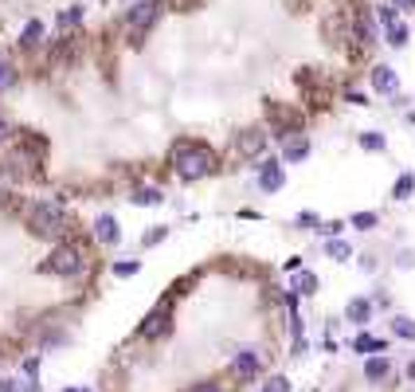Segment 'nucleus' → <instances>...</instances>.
<instances>
[{
  "mask_svg": "<svg viewBox=\"0 0 415 392\" xmlns=\"http://www.w3.org/2000/svg\"><path fill=\"white\" fill-rule=\"evenodd\" d=\"M368 78H372V90H376V94H395V90H400V75H395L388 63H376Z\"/></svg>",
  "mask_w": 415,
  "mask_h": 392,
  "instance_id": "9d476101",
  "label": "nucleus"
},
{
  "mask_svg": "<svg viewBox=\"0 0 415 392\" xmlns=\"http://www.w3.org/2000/svg\"><path fill=\"white\" fill-rule=\"evenodd\" d=\"M412 122H415V110H412Z\"/></svg>",
  "mask_w": 415,
  "mask_h": 392,
  "instance_id": "e433bc0d",
  "label": "nucleus"
},
{
  "mask_svg": "<svg viewBox=\"0 0 415 392\" xmlns=\"http://www.w3.org/2000/svg\"><path fill=\"white\" fill-rule=\"evenodd\" d=\"M380 24H384V28H392V24H395V12H392V4H384V8H380Z\"/></svg>",
  "mask_w": 415,
  "mask_h": 392,
  "instance_id": "2f4dec72",
  "label": "nucleus"
},
{
  "mask_svg": "<svg viewBox=\"0 0 415 392\" xmlns=\"http://www.w3.org/2000/svg\"><path fill=\"white\" fill-rule=\"evenodd\" d=\"M16 78H20V71L12 67L8 59H0V94H4V90H12V87H16Z\"/></svg>",
  "mask_w": 415,
  "mask_h": 392,
  "instance_id": "f3484780",
  "label": "nucleus"
},
{
  "mask_svg": "<svg viewBox=\"0 0 415 392\" xmlns=\"http://www.w3.org/2000/svg\"><path fill=\"white\" fill-rule=\"evenodd\" d=\"M94 239H99V244H118L122 239L118 220H114V216H99V220H94Z\"/></svg>",
  "mask_w": 415,
  "mask_h": 392,
  "instance_id": "9b49d317",
  "label": "nucleus"
},
{
  "mask_svg": "<svg viewBox=\"0 0 415 392\" xmlns=\"http://www.w3.org/2000/svg\"><path fill=\"white\" fill-rule=\"evenodd\" d=\"M412 192H415V173H404V176L392 185V196H395V200H407Z\"/></svg>",
  "mask_w": 415,
  "mask_h": 392,
  "instance_id": "6ab92c4d",
  "label": "nucleus"
},
{
  "mask_svg": "<svg viewBox=\"0 0 415 392\" xmlns=\"http://www.w3.org/2000/svg\"><path fill=\"white\" fill-rule=\"evenodd\" d=\"M24 372H28V377H36V372H40V357H28V361H24Z\"/></svg>",
  "mask_w": 415,
  "mask_h": 392,
  "instance_id": "f704fd0d",
  "label": "nucleus"
},
{
  "mask_svg": "<svg viewBox=\"0 0 415 392\" xmlns=\"http://www.w3.org/2000/svg\"><path fill=\"white\" fill-rule=\"evenodd\" d=\"M129 200H133V204H161L165 196H161V188H153V185H138L129 192Z\"/></svg>",
  "mask_w": 415,
  "mask_h": 392,
  "instance_id": "4468645a",
  "label": "nucleus"
},
{
  "mask_svg": "<svg viewBox=\"0 0 415 392\" xmlns=\"http://www.w3.org/2000/svg\"><path fill=\"white\" fill-rule=\"evenodd\" d=\"M0 392H40V384H31V381H20V377H8V381L0 384Z\"/></svg>",
  "mask_w": 415,
  "mask_h": 392,
  "instance_id": "4be33fe9",
  "label": "nucleus"
},
{
  "mask_svg": "<svg viewBox=\"0 0 415 392\" xmlns=\"http://www.w3.org/2000/svg\"><path fill=\"white\" fill-rule=\"evenodd\" d=\"M263 392H290V381H286V377H275V381H270Z\"/></svg>",
  "mask_w": 415,
  "mask_h": 392,
  "instance_id": "c756f323",
  "label": "nucleus"
},
{
  "mask_svg": "<svg viewBox=\"0 0 415 392\" xmlns=\"http://www.w3.org/2000/svg\"><path fill=\"white\" fill-rule=\"evenodd\" d=\"M168 333H173V306L168 302H157L153 310L141 318L138 326V337H145V342H165Z\"/></svg>",
  "mask_w": 415,
  "mask_h": 392,
  "instance_id": "39448f33",
  "label": "nucleus"
},
{
  "mask_svg": "<svg viewBox=\"0 0 415 392\" xmlns=\"http://www.w3.org/2000/svg\"><path fill=\"white\" fill-rule=\"evenodd\" d=\"M165 235H168V227H165V224H157L149 235H141V247H157V244H165Z\"/></svg>",
  "mask_w": 415,
  "mask_h": 392,
  "instance_id": "a878e982",
  "label": "nucleus"
},
{
  "mask_svg": "<svg viewBox=\"0 0 415 392\" xmlns=\"http://www.w3.org/2000/svg\"><path fill=\"white\" fill-rule=\"evenodd\" d=\"M87 267H90L87 247L75 244V239H59V244L51 247V255L40 263V271L43 274H55V279H79Z\"/></svg>",
  "mask_w": 415,
  "mask_h": 392,
  "instance_id": "7ed1b4c3",
  "label": "nucleus"
},
{
  "mask_svg": "<svg viewBox=\"0 0 415 392\" xmlns=\"http://www.w3.org/2000/svg\"><path fill=\"white\" fill-rule=\"evenodd\" d=\"M298 290H302V294H314V290H317V274H314V271H302V274H298Z\"/></svg>",
  "mask_w": 415,
  "mask_h": 392,
  "instance_id": "cd10ccee",
  "label": "nucleus"
},
{
  "mask_svg": "<svg viewBox=\"0 0 415 392\" xmlns=\"http://www.w3.org/2000/svg\"><path fill=\"white\" fill-rule=\"evenodd\" d=\"M161 8H165V0H138L133 8L126 12V28L133 31V36H141V31H149L153 24H157Z\"/></svg>",
  "mask_w": 415,
  "mask_h": 392,
  "instance_id": "0eeeda50",
  "label": "nucleus"
},
{
  "mask_svg": "<svg viewBox=\"0 0 415 392\" xmlns=\"http://www.w3.org/2000/svg\"><path fill=\"white\" fill-rule=\"evenodd\" d=\"M75 24H82V8H79V4H71V8L59 12V28H75Z\"/></svg>",
  "mask_w": 415,
  "mask_h": 392,
  "instance_id": "5701e85b",
  "label": "nucleus"
},
{
  "mask_svg": "<svg viewBox=\"0 0 415 392\" xmlns=\"http://www.w3.org/2000/svg\"><path fill=\"white\" fill-rule=\"evenodd\" d=\"M361 149H368V153H384L388 137L380 134V130H368V134H361Z\"/></svg>",
  "mask_w": 415,
  "mask_h": 392,
  "instance_id": "2eb2a0df",
  "label": "nucleus"
},
{
  "mask_svg": "<svg viewBox=\"0 0 415 392\" xmlns=\"http://www.w3.org/2000/svg\"><path fill=\"white\" fill-rule=\"evenodd\" d=\"M71 227V216L63 200H36L28 208V232L40 239H63Z\"/></svg>",
  "mask_w": 415,
  "mask_h": 392,
  "instance_id": "f03ea898",
  "label": "nucleus"
},
{
  "mask_svg": "<svg viewBox=\"0 0 415 392\" xmlns=\"http://www.w3.org/2000/svg\"><path fill=\"white\" fill-rule=\"evenodd\" d=\"M259 372H263V361H259L255 349H239L235 357H231V377H239V381H255Z\"/></svg>",
  "mask_w": 415,
  "mask_h": 392,
  "instance_id": "6e6552de",
  "label": "nucleus"
},
{
  "mask_svg": "<svg viewBox=\"0 0 415 392\" xmlns=\"http://www.w3.org/2000/svg\"><path fill=\"white\" fill-rule=\"evenodd\" d=\"M294 224L298 227H317V224H321V216H317V212H298Z\"/></svg>",
  "mask_w": 415,
  "mask_h": 392,
  "instance_id": "c85d7f7f",
  "label": "nucleus"
},
{
  "mask_svg": "<svg viewBox=\"0 0 415 392\" xmlns=\"http://www.w3.org/2000/svg\"><path fill=\"white\" fill-rule=\"evenodd\" d=\"M184 392H219V384L216 381H196L192 388H184Z\"/></svg>",
  "mask_w": 415,
  "mask_h": 392,
  "instance_id": "7c9ffc66",
  "label": "nucleus"
},
{
  "mask_svg": "<svg viewBox=\"0 0 415 392\" xmlns=\"http://www.w3.org/2000/svg\"><path fill=\"white\" fill-rule=\"evenodd\" d=\"M388 372H392V365H388V357H372V361H365V377L372 384H380L388 377Z\"/></svg>",
  "mask_w": 415,
  "mask_h": 392,
  "instance_id": "ddd939ff",
  "label": "nucleus"
},
{
  "mask_svg": "<svg viewBox=\"0 0 415 392\" xmlns=\"http://www.w3.org/2000/svg\"><path fill=\"white\" fill-rule=\"evenodd\" d=\"M275 141L282 146V161H286V165H298V161H306V157H310V137H306V130L298 126V122L278 126Z\"/></svg>",
  "mask_w": 415,
  "mask_h": 392,
  "instance_id": "20e7f679",
  "label": "nucleus"
},
{
  "mask_svg": "<svg viewBox=\"0 0 415 392\" xmlns=\"http://www.w3.org/2000/svg\"><path fill=\"white\" fill-rule=\"evenodd\" d=\"M282 185H286V169H282V161H278V157L263 161V165H259V188H263V192H278Z\"/></svg>",
  "mask_w": 415,
  "mask_h": 392,
  "instance_id": "1a4fd4ad",
  "label": "nucleus"
},
{
  "mask_svg": "<svg viewBox=\"0 0 415 392\" xmlns=\"http://www.w3.org/2000/svg\"><path fill=\"white\" fill-rule=\"evenodd\" d=\"M168 165L177 173V181L184 185H196V181H208V176L219 173V153L208 141H173L168 149Z\"/></svg>",
  "mask_w": 415,
  "mask_h": 392,
  "instance_id": "f257e3e1",
  "label": "nucleus"
},
{
  "mask_svg": "<svg viewBox=\"0 0 415 392\" xmlns=\"http://www.w3.org/2000/svg\"><path fill=\"white\" fill-rule=\"evenodd\" d=\"M353 349L356 353H380V349H384V342H380V337H372V333H361V337L353 342Z\"/></svg>",
  "mask_w": 415,
  "mask_h": 392,
  "instance_id": "aec40b11",
  "label": "nucleus"
},
{
  "mask_svg": "<svg viewBox=\"0 0 415 392\" xmlns=\"http://www.w3.org/2000/svg\"><path fill=\"white\" fill-rule=\"evenodd\" d=\"M270 146V134L263 126H247L239 130L235 141H231V149H235V157H243V161H255V157H263V149Z\"/></svg>",
  "mask_w": 415,
  "mask_h": 392,
  "instance_id": "423d86ee",
  "label": "nucleus"
},
{
  "mask_svg": "<svg viewBox=\"0 0 415 392\" xmlns=\"http://www.w3.org/2000/svg\"><path fill=\"white\" fill-rule=\"evenodd\" d=\"M388 43H392V48H404V43H407V28H404V24H392V28H388Z\"/></svg>",
  "mask_w": 415,
  "mask_h": 392,
  "instance_id": "bb28decb",
  "label": "nucleus"
},
{
  "mask_svg": "<svg viewBox=\"0 0 415 392\" xmlns=\"http://www.w3.org/2000/svg\"><path fill=\"white\" fill-rule=\"evenodd\" d=\"M8 141H12V126L4 122V118H0V149L8 146Z\"/></svg>",
  "mask_w": 415,
  "mask_h": 392,
  "instance_id": "473e14b6",
  "label": "nucleus"
},
{
  "mask_svg": "<svg viewBox=\"0 0 415 392\" xmlns=\"http://www.w3.org/2000/svg\"><path fill=\"white\" fill-rule=\"evenodd\" d=\"M345 318L353 326H365L368 318H372V302H368V298H353V302L345 306Z\"/></svg>",
  "mask_w": 415,
  "mask_h": 392,
  "instance_id": "f8f14e48",
  "label": "nucleus"
},
{
  "mask_svg": "<svg viewBox=\"0 0 415 392\" xmlns=\"http://www.w3.org/2000/svg\"><path fill=\"white\" fill-rule=\"evenodd\" d=\"M317 227H321L326 235H341V227H345V224H341V220H333V224H317Z\"/></svg>",
  "mask_w": 415,
  "mask_h": 392,
  "instance_id": "72a5a7b5",
  "label": "nucleus"
},
{
  "mask_svg": "<svg viewBox=\"0 0 415 392\" xmlns=\"http://www.w3.org/2000/svg\"><path fill=\"white\" fill-rule=\"evenodd\" d=\"M353 227H361V232H372L376 224H380V212H356L353 220H349Z\"/></svg>",
  "mask_w": 415,
  "mask_h": 392,
  "instance_id": "412c9836",
  "label": "nucleus"
},
{
  "mask_svg": "<svg viewBox=\"0 0 415 392\" xmlns=\"http://www.w3.org/2000/svg\"><path fill=\"white\" fill-rule=\"evenodd\" d=\"M395 8H404V12H415V0H392Z\"/></svg>",
  "mask_w": 415,
  "mask_h": 392,
  "instance_id": "c9c22d12",
  "label": "nucleus"
},
{
  "mask_svg": "<svg viewBox=\"0 0 415 392\" xmlns=\"http://www.w3.org/2000/svg\"><path fill=\"white\" fill-rule=\"evenodd\" d=\"M326 251H329V259H349V255H353V247H349L345 239H337V235H333V239L326 244Z\"/></svg>",
  "mask_w": 415,
  "mask_h": 392,
  "instance_id": "b1692460",
  "label": "nucleus"
},
{
  "mask_svg": "<svg viewBox=\"0 0 415 392\" xmlns=\"http://www.w3.org/2000/svg\"><path fill=\"white\" fill-rule=\"evenodd\" d=\"M40 36H43V24H40V20H28V24H24V31H20V43H24V48H36V43H40Z\"/></svg>",
  "mask_w": 415,
  "mask_h": 392,
  "instance_id": "dca6fc26",
  "label": "nucleus"
},
{
  "mask_svg": "<svg viewBox=\"0 0 415 392\" xmlns=\"http://www.w3.org/2000/svg\"><path fill=\"white\" fill-rule=\"evenodd\" d=\"M138 271H141V259H122V263H114V274H118V279H133Z\"/></svg>",
  "mask_w": 415,
  "mask_h": 392,
  "instance_id": "393cba45",
  "label": "nucleus"
},
{
  "mask_svg": "<svg viewBox=\"0 0 415 392\" xmlns=\"http://www.w3.org/2000/svg\"><path fill=\"white\" fill-rule=\"evenodd\" d=\"M392 333L395 337H404V342H415V322L400 314V318H392Z\"/></svg>",
  "mask_w": 415,
  "mask_h": 392,
  "instance_id": "a211bd4d",
  "label": "nucleus"
}]
</instances>
